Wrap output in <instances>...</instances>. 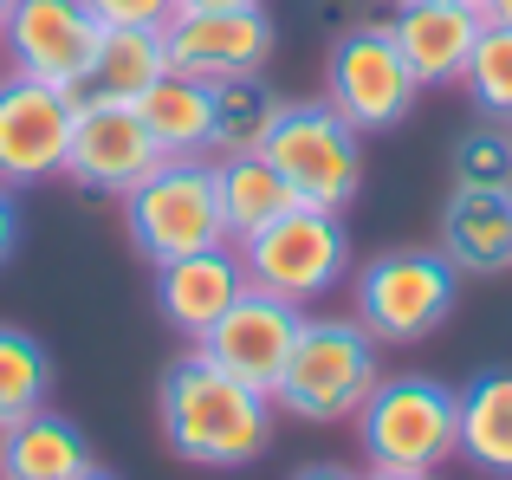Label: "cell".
Returning <instances> with one entry per match:
<instances>
[{
    "label": "cell",
    "instance_id": "1",
    "mask_svg": "<svg viewBox=\"0 0 512 480\" xmlns=\"http://www.w3.org/2000/svg\"><path fill=\"white\" fill-rule=\"evenodd\" d=\"M273 416H279L273 396L227 377L195 344L175 357L163 377V442L188 468H214V474L253 468L273 448Z\"/></svg>",
    "mask_w": 512,
    "mask_h": 480
},
{
    "label": "cell",
    "instance_id": "2",
    "mask_svg": "<svg viewBox=\"0 0 512 480\" xmlns=\"http://www.w3.org/2000/svg\"><path fill=\"white\" fill-rule=\"evenodd\" d=\"M350 422L370 468L441 474L461 455V390H448L441 377H415V370L383 377Z\"/></svg>",
    "mask_w": 512,
    "mask_h": 480
},
{
    "label": "cell",
    "instance_id": "3",
    "mask_svg": "<svg viewBox=\"0 0 512 480\" xmlns=\"http://www.w3.org/2000/svg\"><path fill=\"white\" fill-rule=\"evenodd\" d=\"M376 383H383V344L357 318H305L273 383V409L292 422H350Z\"/></svg>",
    "mask_w": 512,
    "mask_h": 480
},
{
    "label": "cell",
    "instance_id": "4",
    "mask_svg": "<svg viewBox=\"0 0 512 480\" xmlns=\"http://www.w3.org/2000/svg\"><path fill=\"white\" fill-rule=\"evenodd\" d=\"M124 234L150 266L182 260L201 247H234L221 221V189H214V163L188 156V163H156L137 189L124 195Z\"/></svg>",
    "mask_w": 512,
    "mask_h": 480
},
{
    "label": "cell",
    "instance_id": "5",
    "mask_svg": "<svg viewBox=\"0 0 512 480\" xmlns=\"http://www.w3.org/2000/svg\"><path fill=\"white\" fill-rule=\"evenodd\" d=\"M461 299V266L441 247H396L376 253L357 273V325L376 344H422L448 325Z\"/></svg>",
    "mask_w": 512,
    "mask_h": 480
},
{
    "label": "cell",
    "instance_id": "6",
    "mask_svg": "<svg viewBox=\"0 0 512 480\" xmlns=\"http://www.w3.org/2000/svg\"><path fill=\"white\" fill-rule=\"evenodd\" d=\"M240 266H247V286L253 292H273L286 305H318L331 286L344 279L350 266V234H344V215L331 208H312L299 202L292 215L266 221L260 234L240 240Z\"/></svg>",
    "mask_w": 512,
    "mask_h": 480
},
{
    "label": "cell",
    "instance_id": "7",
    "mask_svg": "<svg viewBox=\"0 0 512 480\" xmlns=\"http://www.w3.org/2000/svg\"><path fill=\"white\" fill-rule=\"evenodd\" d=\"M260 156L292 182V195L312 202V208L344 215V208L363 195V130H350L325 98L318 104H286Z\"/></svg>",
    "mask_w": 512,
    "mask_h": 480
},
{
    "label": "cell",
    "instance_id": "8",
    "mask_svg": "<svg viewBox=\"0 0 512 480\" xmlns=\"http://www.w3.org/2000/svg\"><path fill=\"white\" fill-rule=\"evenodd\" d=\"M415 98H422V78L409 72V59H402L396 33H389V20L376 26H350V33L331 46L325 59V104L344 117L350 130H396L402 117L415 111Z\"/></svg>",
    "mask_w": 512,
    "mask_h": 480
},
{
    "label": "cell",
    "instance_id": "9",
    "mask_svg": "<svg viewBox=\"0 0 512 480\" xmlns=\"http://www.w3.org/2000/svg\"><path fill=\"white\" fill-rule=\"evenodd\" d=\"M72 124H78V98L65 85L0 72V182L33 189L46 176H65Z\"/></svg>",
    "mask_w": 512,
    "mask_h": 480
},
{
    "label": "cell",
    "instance_id": "10",
    "mask_svg": "<svg viewBox=\"0 0 512 480\" xmlns=\"http://www.w3.org/2000/svg\"><path fill=\"white\" fill-rule=\"evenodd\" d=\"M98 39H104V20L85 0H13L7 26H0V59H7V72L72 91L85 78L91 52H98Z\"/></svg>",
    "mask_w": 512,
    "mask_h": 480
},
{
    "label": "cell",
    "instance_id": "11",
    "mask_svg": "<svg viewBox=\"0 0 512 480\" xmlns=\"http://www.w3.org/2000/svg\"><path fill=\"white\" fill-rule=\"evenodd\" d=\"M273 39L279 33H273V20H266V7H214V13H169L163 20L169 72H188V78H201V85L266 72Z\"/></svg>",
    "mask_w": 512,
    "mask_h": 480
},
{
    "label": "cell",
    "instance_id": "12",
    "mask_svg": "<svg viewBox=\"0 0 512 480\" xmlns=\"http://www.w3.org/2000/svg\"><path fill=\"white\" fill-rule=\"evenodd\" d=\"M299 325H305L299 305H286V299H273V292H253L247 286L208 325V338H201L195 351L208 357V364H221L227 377H240V383H253V390L273 396L279 370H286L292 344H299Z\"/></svg>",
    "mask_w": 512,
    "mask_h": 480
},
{
    "label": "cell",
    "instance_id": "13",
    "mask_svg": "<svg viewBox=\"0 0 512 480\" xmlns=\"http://www.w3.org/2000/svg\"><path fill=\"white\" fill-rule=\"evenodd\" d=\"M163 163L156 137L143 130L137 104H85L72 124V150H65V176L85 195H117L124 202L150 169Z\"/></svg>",
    "mask_w": 512,
    "mask_h": 480
},
{
    "label": "cell",
    "instance_id": "14",
    "mask_svg": "<svg viewBox=\"0 0 512 480\" xmlns=\"http://www.w3.org/2000/svg\"><path fill=\"white\" fill-rule=\"evenodd\" d=\"M247 292V266H240V247H201L182 253V260L156 266V305L188 344L208 338V325L227 312V305Z\"/></svg>",
    "mask_w": 512,
    "mask_h": 480
},
{
    "label": "cell",
    "instance_id": "15",
    "mask_svg": "<svg viewBox=\"0 0 512 480\" xmlns=\"http://www.w3.org/2000/svg\"><path fill=\"white\" fill-rule=\"evenodd\" d=\"M389 33H396L409 72L422 78V91H435V85H461L467 78V59L480 46V13L448 7V0H402Z\"/></svg>",
    "mask_w": 512,
    "mask_h": 480
},
{
    "label": "cell",
    "instance_id": "16",
    "mask_svg": "<svg viewBox=\"0 0 512 480\" xmlns=\"http://www.w3.org/2000/svg\"><path fill=\"white\" fill-rule=\"evenodd\" d=\"M163 72H169L163 26H104V39L91 52L85 78L72 85V98H78V111L85 104H137Z\"/></svg>",
    "mask_w": 512,
    "mask_h": 480
},
{
    "label": "cell",
    "instance_id": "17",
    "mask_svg": "<svg viewBox=\"0 0 512 480\" xmlns=\"http://www.w3.org/2000/svg\"><path fill=\"white\" fill-rule=\"evenodd\" d=\"M441 253L461 273L512 266V189H454L441 208Z\"/></svg>",
    "mask_w": 512,
    "mask_h": 480
},
{
    "label": "cell",
    "instance_id": "18",
    "mask_svg": "<svg viewBox=\"0 0 512 480\" xmlns=\"http://www.w3.org/2000/svg\"><path fill=\"white\" fill-rule=\"evenodd\" d=\"M91 435L78 429L59 409H33L7 429V448H0V480H72L91 468Z\"/></svg>",
    "mask_w": 512,
    "mask_h": 480
},
{
    "label": "cell",
    "instance_id": "19",
    "mask_svg": "<svg viewBox=\"0 0 512 480\" xmlns=\"http://www.w3.org/2000/svg\"><path fill=\"white\" fill-rule=\"evenodd\" d=\"M143 130L156 137L163 163H188V156H208V130H214V85L188 72H163L150 91L137 98Z\"/></svg>",
    "mask_w": 512,
    "mask_h": 480
},
{
    "label": "cell",
    "instance_id": "20",
    "mask_svg": "<svg viewBox=\"0 0 512 480\" xmlns=\"http://www.w3.org/2000/svg\"><path fill=\"white\" fill-rule=\"evenodd\" d=\"M461 461L493 480H512V364L480 370L461 390Z\"/></svg>",
    "mask_w": 512,
    "mask_h": 480
},
{
    "label": "cell",
    "instance_id": "21",
    "mask_svg": "<svg viewBox=\"0 0 512 480\" xmlns=\"http://www.w3.org/2000/svg\"><path fill=\"white\" fill-rule=\"evenodd\" d=\"M214 189H221V221H227V240H234V247L247 234H260L266 221H279V215L299 208L292 182L279 176L266 156H227V163H214Z\"/></svg>",
    "mask_w": 512,
    "mask_h": 480
},
{
    "label": "cell",
    "instance_id": "22",
    "mask_svg": "<svg viewBox=\"0 0 512 480\" xmlns=\"http://www.w3.org/2000/svg\"><path fill=\"white\" fill-rule=\"evenodd\" d=\"M279 111H286V98H279V91L266 85L260 72L221 78V85H214L208 156H214V163H227V156H260L266 137H273V124H279Z\"/></svg>",
    "mask_w": 512,
    "mask_h": 480
},
{
    "label": "cell",
    "instance_id": "23",
    "mask_svg": "<svg viewBox=\"0 0 512 480\" xmlns=\"http://www.w3.org/2000/svg\"><path fill=\"white\" fill-rule=\"evenodd\" d=\"M46 396H52L46 344H39L33 331H20V325H0V422L13 429L20 416L46 409Z\"/></svg>",
    "mask_w": 512,
    "mask_h": 480
},
{
    "label": "cell",
    "instance_id": "24",
    "mask_svg": "<svg viewBox=\"0 0 512 480\" xmlns=\"http://www.w3.org/2000/svg\"><path fill=\"white\" fill-rule=\"evenodd\" d=\"M454 189H512V124L480 117L454 137Z\"/></svg>",
    "mask_w": 512,
    "mask_h": 480
},
{
    "label": "cell",
    "instance_id": "25",
    "mask_svg": "<svg viewBox=\"0 0 512 480\" xmlns=\"http://www.w3.org/2000/svg\"><path fill=\"white\" fill-rule=\"evenodd\" d=\"M467 98L480 117H500L512 124V26H480V46L467 59Z\"/></svg>",
    "mask_w": 512,
    "mask_h": 480
},
{
    "label": "cell",
    "instance_id": "26",
    "mask_svg": "<svg viewBox=\"0 0 512 480\" xmlns=\"http://www.w3.org/2000/svg\"><path fill=\"white\" fill-rule=\"evenodd\" d=\"M104 26H163L175 13V0H85Z\"/></svg>",
    "mask_w": 512,
    "mask_h": 480
},
{
    "label": "cell",
    "instance_id": "27",
    "mask_svg": "<svg viewBox=\"0 0 512 480\" xmlns=\"http://www.w3.org/2000/svg\"><path fill=\"white\" fill-rule=\"evenodd\" d=\"M13 247H20V208H13V189L0 182V266H7Z\"/></svg>",
    "mask_w": 512,
    "mask_h": 480
},
{
    "label": "cell",
    "instance_id": "28",
    "mask_svg": "<svg viewBox=\"0 0 512 480\" xmlns=\"http://www.w3.org/2000/svg\"><path fill=\"white\" fill-rule=\"evenodd\" d=\"M480 26H512V0H480Z\"/></svg>",
    "mask_w": 512,
    "mask_h": 480
},
{
    "label": "cell",
    "instance_id": "29",
    "mask_svg": "<svg viewBox=\"0 0 512 480\" xmlns=\"http://www.w3.org/2000/svg\"><path fill=\"white\" fill-rule=\"evenodd\" d=\"M214 7H260V0H175V13H214Z\"/></svg>",
    "mask_w": 512,
    "mask_h": 480
},
{
    "label": "cell",
    "instance_id": "30",
    "mask_svg": "<svg viewBox=\"0 0 512 480\" xmlns=\"http://www.w3.org/2000/svg\"><path fill=\"white\" fill-rule=\"evenodd\" d=\"M292 480H363V474H350V468H331V461H325V468H299Z\"/></svg>",
    "mask_w": 512,
    "mask_h": 480
},
{
    "label": "cell",
    "instance_id": "31",
    "mask_svg": "<svg viewBox=\"0 0 512 480\" xmlns=\"http://www.w3.org/2000/svg\"><path fill=\"white\" fill-rule=\"evenodd\" d=\"M363 480H435V474H396V468H370Z\"/></svg>",
    "mask_w": 512,
    "mask_h": 480
},
{
    "label": "cell",
    "instance_id": "32",
    "mask_svg": "<svg viewBox=\"0 0 512 480\" xmlns=\"http://www.w3.org/2000/svg\"><path fill=\"white\" fill-rule=\"evenodd\" d=\"M72 480H117V474H111V468H98V461H91V468H85V474H72Z\"/></svg>",
    "mask_w": 512,
    "mask_h": 480
},
{
    "label": "cell",
    "instance_id": "33",
    "mask_svg": "<svg viewBox=\"0 0 512 480\" xmlns=\"http://www.w3.org/2000/svg\"><path fill=\"white\" fill-rule=\"evenodd\" d=\"M7 13H13V0H0V26H7Z\"/></svg>",
    "mask_w": 512,
    "mask_h": 480
},
{
    "label": "cell",
    "instance_id": "34",
    "mask_svg": "<svg viewBox=\"0 0 512 480\" xmlns=\"http://www.w3.org/2000/svg\"><path fill=\"white\" fill-rule=\"evenodd\" d=\"M448 7H480V0H448Z\"/></svg>",
    "mask_w": 512,
    "mask_h": 480
},
{
    "label": "cell",
    "instance_id": "35",
    "mask_svg": "<svg viewBox=\"0 0 512 480\" xmlns=\"http://www.w3.org/2000/svg\"><path fill=\"white\" fill-rule=\"evenodd\" d=\"M0 448H7V422H0Z\"/></svg>",
    "mask_w": 512,
    "mask_h": 480
}]
</instances>
